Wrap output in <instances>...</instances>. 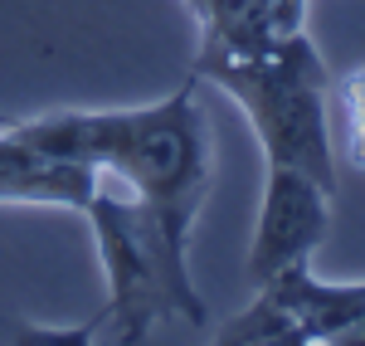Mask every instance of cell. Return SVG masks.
<instances>
[{"mask_svg":"<svg viewBox=\"0 0 365 346\" xmlns=\"http://www.w3.org/2000/svg\"><path fill=\"white\" fill-rule=\"evenodd\" d=\"M103 171L93 161L63 156L39 137H29L20 117L0 127V205H49L83 215Z\"/></svg>","mask_w":365,"mask_h":346,"instance_id":"6","label":"cell"},{"mask_svg":"<svg viewBox=\"0 0 365 346\" xmlns=\"http://www.w3.org/2000/svg\"><path fill=\"white\" fill-rule=\"evenodd\" d=\"M200 25L195 58H249L307 29V0H185Z\"/></svg>","mask_w":365,"mask_h":346,"instance_id":"7","label":"cell"},{"mask_svg":"<svg viewBox=\"0 0 365 346\" xmlns=\"http://www.w3.org/2000/svg\"><path fill=\"white\" fill-rule=\"evenodd\" d=\"M331 200L336 190L317 185L307 175H278L263 171V195H258V225L249 244V283L258 288L278 268L312 263L317 244L331 225Z\"/></svg>","mask_w":365,"mask_h":346,"instance_id":"5","label":"cell"},{"mask_svg":"<svg viewBox=\"0 0 365 346\" xmlns=\"http://www.w3.org/2000/svg\"><path fill=\"white\" fill-rule=\"evenodd\" d=\"M98 259H103V278H108V337L113 342H146L151 327L161 317H185L205 322V302L195 292L190 263H175L161 244L156 225L146 220V210L137 205V195L103 171L93 200L83 210Z\"/></svg>","mask_w":365,"mask_h":346,"instance_id":"3","label":"cell"},{"mask_svg":"<svg viewBox=\"0 0 365 346\" xmlns=\"http://www.w3.org/2000/svg\"><path fill=\"white\" fill-rule=\"evenodd\" d=\"M190 73L239 103V113L249 117L258 137L263 171L307 175L336 190V156L327 127L331 73L307 39V29L249 58H195Z\"/></svg>","mask_w":365,"mask_h":346,"instance_id":"2","label":"cell"},{"mask_svg":"<svg viewBox=\"0 0 365 346\" xmlns=\"http://www.w3.org/2000/svg\"><path fill=\"white\" fill-rule=\"evenodd\" d=\"M215 342L249 346H365V283H327L312 263L278 268L258 283V297L220 327Z\"/></svg>","mask_w":365,"mask_h":346,"instance_id":"4","label":"cell"},{"mask_svg":"<svg viewBox=\"0 0 365 346\" xmlns=\"http://www.w3.org/2000/svg\"><path fill=\"white\" fill-rule=\"evenodd\" d=\"M20 127L44 146L93 161L98 171L122 180L156 225L166 254L175 263H190V234L215 175L210 113L195 73L175 93L141 108H58L20 117Z\"/></svg>","mask_w":365,"mask_h":346,"instance_id":"1","label":"cell"},{"mask_svg":"<svg viewBox=\"0 0 365 346\" xmlns=\"http://www.w3.org/2000/svg\"><path fill=\"white\" fill-rule=\"evenodd\" d=\"M10 117H15V113H0V127H5V122H10Z\"/></svg>","mask_w":365,"mask_h":346,"instance_id":"9","label":"cell"},{"mask_svg":"<svg viewBox=\"0 0 365 346\" xmlns=\"http://www.w3.org/2000/svg\"><path fill=\"white\" fill-rule=\"evenodd\" d=\"M331 93H336V108H341V151L356 171H365V63L341 73Z\"/></svg>","mask_w":365,"mask_h":346,"instance_id":"8","label":"cell"}]
</instances>
